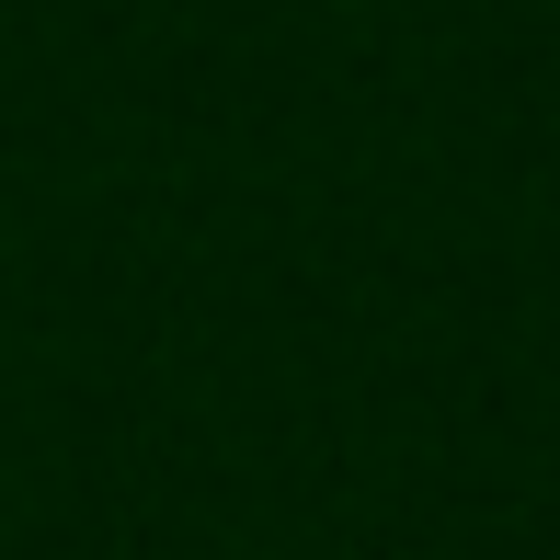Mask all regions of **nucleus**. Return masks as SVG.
Instances as JSON below:
<instances>
[]
</instances>
